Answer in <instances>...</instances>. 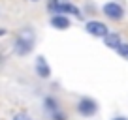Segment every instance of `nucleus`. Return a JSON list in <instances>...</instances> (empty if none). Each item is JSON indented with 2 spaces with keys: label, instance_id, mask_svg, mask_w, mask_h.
<instances>
[{
  "label": "nucleus",
  "instance_id": "423d86ee",
  "mask_svg": "<svg viewBox=\"0 0 128 120\" xmlns=\"http://www.w3.org/2000/svg\"><path fill=\"white\" fill-rule=\"evenodd\" d=\"M34 71L40 79H49L51 77V68H49L45 56H38L36 62H34Z\"/></svg>",
  "mask_w": 128,
  "mask_h": 120
},
{
  "label": "nucleus",
  "instance_id": "f257e3e1",
  "mask_svg": "<svg viewBox=\"0 0 128 120\" xmlns=\"http://www.w3.org/2000/svg\"><path fill=\"white\" fill-rule=\"evenodd\" d=\"M34 43H36V34L32 28H21L15 36V41H13V51L19 56H26L32 53L34 49Z\"/></svg>",
  "mask_w": 128,
  "mask_h": 120
},
{
  "label": "nucleus",
  "instance_id": "ddd939ff",
  "mask_svg": "<svg viewBox=\"0 0 128 120\" xmlns=\"http://www.w3.org/2000/svg\"><path fill=\"white\" fill-rule=\"evenodd\" d=\"M111 120H128V118H126V116H120V115H119V116H113Z\"/></svg>",
  "mask_w": 128,
  "mask_h": 120
},
{
  "label": "nucleus",
  "instance_id": "f03ea898",
  "mask_svg": "<svg viewBox=\"0 0 128 120\" xmlns=\"http://www.w3.org/2000/svg\"><path fill=\"white\" fill-rule=\"evenodd\" d=\"M47 9L53 15H74L77 19H83V13L76 4L68 2V0H47Z\"/></svg>",
  "mask_w": 128,
  "mask_h": 120
},
{
  "label": "nucleus",
  "instance_id": "20e7f679",
  "mask_svg": "<svg viewBox=\"0 0 128 120\" xmlns=\"http://www.w3.org/2000/svg\"><path fill=\"white\" fill-rule=\"evenodd\" d=\"M102 13H104L109 21H120V19H124V15H126V9H124L119 2L109 0V2H106V4L102 6Z\"/></svg>",
  "mask_w": 128,
  "mask_h": 120
},
{
  "label": "nucleus",
  "instance_id": "0eeeda50",
  "mask_svg": "<svg viewBox=\"0 0 128 120\" xmlns=\"http://www.w3.org/2000/svg\"><path fill=\"white\" fill-rule=\"evenodd\" d=\"M49 24H51L53 28H56V30H68V28L72 26V21H70L68 15H51Z\"/></svg>",
  "mask_w": 128,
  "mask_h": 120
},
{
  "label": "nucleus",
  "instance_id": "39448f33",
  "mask_svg": "<svg viewBox=\"0 0 128 120\" xmlns=\"http://www.w3.org/2000/svg\"><path fill=\"white\" fill-rule=\"evenodd\" d=\"M85 30H87V34H90L92 38H106L109 34L108 24L102 23V21H87Z\"/></svg>",
  "mask_w": 128,
  "mask_h": 120
},
{
  "label": "nucleus",
  "instance_id": "f8f14e48",
  "mask_svg": "<svg viewBox=\"0 0 128 120\" xmlns=\"http://www.w3.org/2000/svg\"><path fill=\"white\" fill-rule=\"evenodd\" d=\"M12 120H34L28 113H17V115H13Z\"/></svg>",
  "mask_w": 128,
  "mask_h": 120
},
{
  "label": "nucleus",
  "instance_id": "7ed1b4c3",
  "mask_svg": "<svg viewBox=\"0 0 128 120\" xmlns=\"http://www.w3.org/2000/svg\"><path fill=\"white\" fill-rule=\"evenodd\" d=\"M98 109H100V105H98V101L94 100V98H88V96H83L79 98V100L76 101V111L79 116H83V118H92V116L98 115Z\"/></svg>",
  "mask_w": 128,
  "mask_h": 120
},
{
  "label": "nucleus",
  "instance_id": "1a4fd4ad",
  "mask_svg": "<svg viewBox=\"0 0 128 120\" xmlns=\"http://www.w3.org/2000/svg\"><path fill=\"white\" fill-rule=\"evenodd\" d=\"M102 40H104V45L108 49H113V51H117V49H119V45L122 43V40H120V36L117 32H109L108 36L106 38H102Z\"/></svg>",
  "mask_w": 128,
  "mask_h": 120
},
{
  "label": "nucleus",
  "instance_id": "6e6552de",
  "mask_svg": "<svg viewBox=\"0 0 128 120\" xmlns=\"http://www.w3.org/2000/svg\"><path fill=\"white\" fill-rule=\"evenodd\" d=\"M60 101L56 100L55 96H45L44 98V111L47 113V115H53V113H56V111H60Z\"/></svg>",
  "mask_w": 128,
  "mask_h": 120
},
{
  "label": "nucleus",
  "instance_id": "4468645a",
  "mask_svg": "<svg viewBox=\"0 0 128 120\" xmlns=\"http://www.w3.org/2000/svg\"><path fill=\"white\" fill-rule=\"evenodd\" d=\"M6 34H8V30H6V28H0V38L6 36Z\"/></svg>",
  "mask_w": 128,
  "mask_h": 120
},
{
  "label": "nucleus",
  "instance_id": "9b49d317",
  "mask_svg": "<svg viewBox=\"0 0 128 120\" xmlns=\"http://www.w3.org/2000/svg\"><path fill=\"white\" fill-rule=\"evenodd\" d=\"M49 118L51 120H68V115L60 109V111H56V113H53V115H49Z\"/></svg>",
  "mask_w": 128,
  "mask_h": 120
},
{
  "label": "nucleus",
  "instance_id": "9d476101",
  "mask_svg": "<svg viewBox=\"0 0 128 120\" xmlns=\"http://www.w3.org/2000/svg\"><path fill=\"white\" fill-rule=\"evenodd\" d=\"M117 55L122 56L124 60H128V43H126V41H122V43L119 45V49H117Z\"/></svg>",
  "mask_w": 128,
  "mask_h": 120
},
{
  "label": "nucleus",
  "instance_id": "2eb2a0df",
  "mask_svg": "<svg viewBox=\"0 0 128 120\" xmlns=\"http://www.w3.org/2000/svg\"><path fill=\"white\" fill-rule=\"evenodd\" d=\"M32 2H38V0H32Z\"/></svg>",
  "mask_w": 128,
  "mask_h": 120
}]
</instances>
